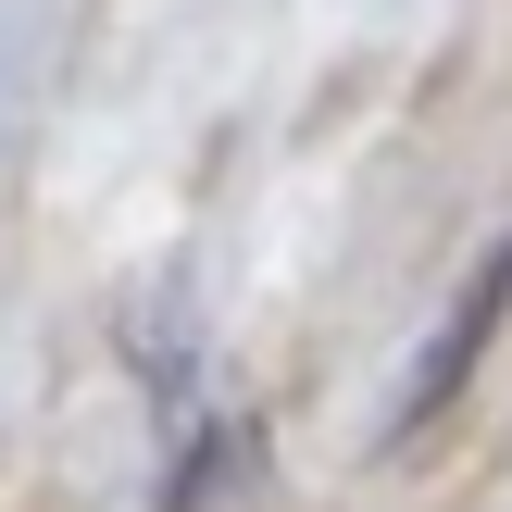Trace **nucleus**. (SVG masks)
Listing matches in <instances>:
<instances>
[{
	"instance_id": "obj_1",
	"label": "nucleus",
	"mask_w": 512,
	"mask_h": 512,
	"mask_svg": "<svg viewBox=\"0 0 512 512\" xmlns=\"http://www.w3.org/2000/svg\"><path fill=\"white\" fill-rule=\"evenodd\" d=\"M512 325V225L488 250H475V275L450 288V313L425 325V350H413V375H400V400H388V438H425V425L450 413V400L475 388V363H488V338Z\"/></svg>"
}]
</instances>
